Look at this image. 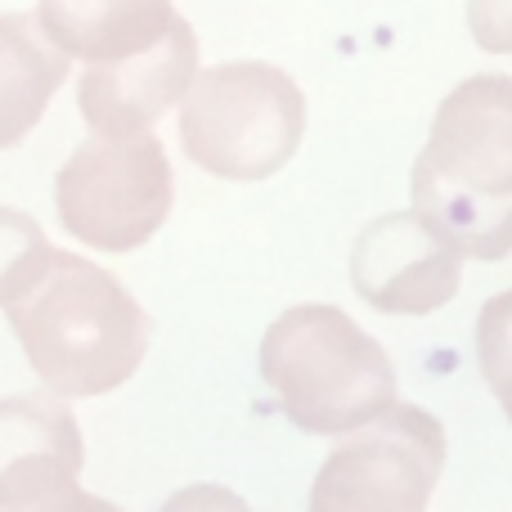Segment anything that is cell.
<instances>
[{"mask_svg": "<svg viewBox=\"0 0 512 512\" xmlns=\"http://www.w3.org/2000/svg\"><path fill=\"white\" fill-rule=\"evenodd\" d=\"M50 239L36 225V216L18 212V207H0V306L23 297L32 279L50 261Z\"/></svg>", "mask_w": 512, "mask_h": 512, "instance_id": "cell-12", "label": "cell"}, {"mask_svg": "<svg viewBox=\"0 0 512 512\" xmlns=\"http://www.w3.org/2000/svg\"><path fill=\"white\" fill-rule=\"evenodd\" d=\"M445 472V427L418 405H391L333 445L306 512H427Z\"/></svg>", "mask_w": 512, "mask_h": 512, "instance_id": "cell-6", "label": "cell"}, {"mask_svg": "<svg viewBox=\"0 0 512 512\" xmlns=\"http://www.w3.org/2000/svg\"><path fill=\"white\" fill-rule=\"evenodd\" d=\"M477 364L499 409L512 423V288L490 297L477 315Z\"/></svg>", "mask_w": 512, "mask_h": 512, "instance_id": "cell-13", "label": "cell"}, {"mask_svg": "<svg viewBox=\"0 0 512 512\" xmlns=\"http://www.w3.org/2000/svg\"><path fill=\"white\" fill-rule=\"evenodd\" d=\"M0 512H122V508L81 490L77 481H50V486L27 490V495L0 504Z\"/></svg>", "mask_w": 512, "mask_h": 512, "instance_id": "cell-14", "label": "cell"}, {"mask_svg": "<svg viewBox=\"0 0 512 512\" xmlns=\"http://www.w3.org/2000/svg\"><path fill=\"white\" fill-rule=\"evenodd\" d=\"M306 135V95L274 63H216L180 99V149L216 180H265Z\"/></svg>", "mask_w": 512, "mask_h": 512, "instance_id": "cell-4", "label": "cell"}, {"mask_svg": "<svg viewBox=\"0 0 512 512\" xmlns=\"http://www.w3.org/2000/svg\"><path fill=\"white\" fill-rule=\"evenodd\" d=\"M261 378L292 427L346 436L396 405L391 355L337 306H292L261 337Z\"/></svg>", "mask_w": 512, "mask_h": 512, "instance_id": "cell-3", "label": "cell"}, {"mask_svg": "<svg viewBox=\"0 0 512 512\" xmlns=\"http://www.w3.org/2000/svg\"><path fill=\"white\" fill-rule=\"evenodd\" d=\"M463 256L418 212H387L351 248V288L382 315H432L459 292Z\"/></svg>", "mask_w": 512, "mask_h": 512, "instance_id": "cell-7", "label": "cell"}, {"mask_svg": "<svg viewBox=\"0 0 512 512\" xmlns=\"http://www.w3.org/2000/svg\"><path fill=\"white\" fill-rule=\"evenodd\" d=\"M158 512H252V508L243 504L230 486H212V481H203V486L176 490Z\"/></svg>", "mask_w": 512, "mask_h": 512, "instance_id": "cell-16", "label": "cell"}, {"mask_svg": "<svg viewBox=\"0 0 512 512\" xmlns=\"http://www.w3.org/2000/svg\"><path fill=\"white\" fill-rule=\"evenodd\" d=\"M468 27L486 54H512V0H468Z\"/></svg>", "mask_w": 512, "mask_h": 512, "instance_id": "cell-15", "label": "cell"}, {"mask_svg": "<svg viewBox=\"0 0 512 512\" xmlns=\"http://www.w3.org/2000/svg\"><path fill=\"white\" fill-rule=\"evenodd\" d=\"M414 212L459 256H512V77L486 72L445 95L414 162Z\"/></svg>", "mask_w": 512, "mask_h": 512, "instance_id": "cell-2", "label": "cell"}, {"mask_svg": "<svg viewBox=\"0 0 512 512\" xmlns=\"http://www.w3.org/2000/svg\"><path fill=\"white\" fill-rule=\"evenodd\" d=\"M5 315L32 373L59 400L108 396L131 382L153 333L144 306L117 274L59 248Z\"/></svg>", "mask_w": 512, "mask_h": 512, "instance_id": "cell-1", "label": "cell"}, {"mask_svg": "<svg viewBox=\"0 0 512 512\" xmlns=\"http://www.w3.org/2000/svg\"><path fill=\"white\" fill-rule=\"evenodd\" d=\"M198 77V36L185 18L171 23L153 50L135 54L126 63L86 68L77 81V108L86 126L104 140H135L149 135L153 122L171 113L185 99Z\"/></svg>", "mask_w": 512, "mask_h": 512, "instance_id": "cell-8", "label": "cell"}, {"mask_svg": "<svg viewBox=\"0 0 512 512\" xmlns=\"http://www.w3.org/2000/svg\"><path fill=\"white\" fill-rule=\"evenodd\" d=\"M176 18L171 0H36V23L50 45L90 68L153 50Z\"/></svg>", "mask_w": 512, "mask_h": 512, "instance_id": "cell-10", "label": "cell"}, {"mask_svg": "<svg viewBox=\"0 0 512 512\" xmlns=\"http://www.w3.org/2000/svg\"><path fill=\"white\" fill-rule=\"evenodd\" d=\"M86 463L72 409L50 391L0 400V504L50 481H77Z\"/></svg>", "mask_w": 512, "mask_h": 512, "instance_id": "cell-9", "label": "cell"}, {"mask_svg": "<svg viewBox=\"0 0 512 512\" xmlns=\"http://www.w3.org/2000/svg\"><path fill=\"white\" fill-rule=\"evenodd\" d=\"M68 81V54L50 45L36 14H0V149H18Z\"/></svg>", "mask_w": 512, "mask_h": 512, "instance_id": "cell-11", "label": "cell"}, {"mask_svg": "<svg viewBox=\"0 0 512 512\" xmlns=\"http://www.w3.org/2000/svg\"><path fill=\"white\" fill-rule=\"evenodd\" d=\"M176 203L167 149L153 135L77 144L54 176V212L77 243L99 252H135L167 225Z\"/></svg>", "mask_w": 512, "mask_h": 512, "instance_id": "cell-5", "label": "cell"}]
</instances>
